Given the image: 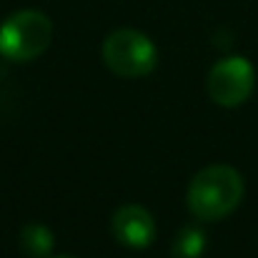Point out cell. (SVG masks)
<instances>
[{
  "label": "cell",
  "instance_id": "obj_3",
  "mask_svg": "<svg viewBox=\"0 0 258 258\" xmlns=\"http://www.w3.org/2000/svg\"><path fill=\"white\" fill-rule=\"evenodd\" d=\"M103 63L118 78H146L156 63L158 53L148 35L133 28H118L103 40Z\"/></svg>",
  "mask_w": 258,
  "mask_h": 258
},
{
  "label": "cell",
  "instance_id": "obj_2",
  "mask_svg": "<svg viewBox=\"0 0 258 258\" xmlns=\"http://www.w3.org/2000/svg\"><path fill=\"white\" fill-rule=\"evenodd\" d=\"M53 38V23L40 10H18L0 25V55L13 63L40 58Z\"/></svg>",
  "mask_w": 258,
  "mask_h": 258
},
{
  "label": "cell",
  "instance_id": "obj_6",
  "mask_svg": "<svg viewBox=\"0 0 258 258\" xmlns=\"http://www.w3.org/2000/svg\"><path fill=\"white\" fill-rule=\"evenodd\" d=\"M20 248L30 258H45L53 251V233L43 223H30L20 231Z\"/></svg>",
  "mask_w": 258,
  "mask_h": 258
},
{
  "label": "cell",
  "instance_id": "obj_7",
  "mask_svg": "<svg viewBox=\"0 0 258 258\" xmlns=\"http://www.w3.org/2000/svg\"><path fill=\"white\" fill-rule=\"evenodd\" d=\"M206 248V238L198 228H185L178 233L173 243V256L175 258H198Z\"/></svg>",
  "mask_w": 258,
  "mask_h": 258
},
{
  "label": "cell",
  "instance_id": "obj_4",
  "mask_svg": "<svg viewBox=\"0 0 258 258\" xmlns=\"http://www.w3.org/2000/svg\"><path fill=\"white\" fill-rule=\"evenodd\" d=\"M253 86H256L253 66L241 55L218 60L211 68L208 81H206V90H208L211 100L223 108H236V105L246 103L253 93Z\"/></svg>",
  "mask_w": 258,
  "mask_h": 258
},
{
  "label": "cell",
  "instance_id": "obj_5",
  "mask_svg": "<svg viewBox=\"0 0 258 258\" xmlns=\"http://www.w3.org/2000/svg\"><path fill=\"white\" fill-rule=\"evenodd\" d=\"M113 233L128 248H148L156 241V221L143 206H120L113 216Z\"/></svg>",
  "mask_w": 258,
  "mask_h": 258
},
{
  "label": "cell",
  "instance_id": "obj_8",
  "mask_svg": "<svg viewBox=\"0 0 258 258\" xmlns=\"http://www.w3.org/2000/svg\"><path fill=\"white\" fill-rule=\"evenodd\" d=\"M55 258H73V256H55Z\"/></svg>",
  "mask_w": 258,
  "mask_h": 258
},
{
  "label": "cell",
  "instance_id": "obj_1",
  "mask_svg": "<svg viewBox=\"0 0 258 258\" xmlns=\"http://www.w3.org/2000/svg\"><path fill=\"white\" fill-rule=\"evenodd\" d=\"M243 178L231 166H208L193 175L188 185V208L201 221H221L243 201Z\"/></svg>",
  "mask_w": 258,
  "mask_h": 258
}]
</instances>
